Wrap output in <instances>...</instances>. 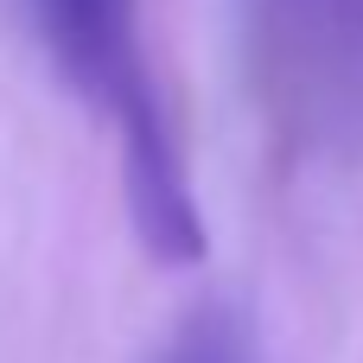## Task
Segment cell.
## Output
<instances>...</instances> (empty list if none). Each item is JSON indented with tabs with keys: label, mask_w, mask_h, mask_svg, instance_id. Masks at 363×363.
<instances>
[{
	"label": "cell",
	"mask_w": 363,
	"mask_h": 363,
	"mask_svg": "<svg viewBox=\"0 0 363 363\" xmlns=\"http://www.w3.org/2000/svg\"><path fill=\"white\" fill-rule=\"evenodd\" d=\"M57 77L115 121L121 140V191L140 249L160 268H198L211 236L198 191L185 179V153L160 108V89L140 57V0H19Z\"/></svg>",
	"instance_id": "1"
},
{
	"label": "cell",
	"mask_w": 363,
	"mask_h": 363,
	"mask_svg": "<svg viewBox=\"0 0 363 363\" xmlns=\"http://www.w3.org/2000/svg\"><path fill=\"white\" fill-rule=\"evenodd\" d=\"M262 89L306 147L363 153V0H268Z\"/></svg>",
	"instance_id": "2"
},
{
	"label": "cell",
	"mask_w": 363,
	"mask_h": 363,
	"mask_svg": "<svg viewBox=\"0 0 363 363\" xmlns=\"http://www.w3.org/2000/svg\"><path fill=\"white\" fill-rule=\"evenodd\" d=\"M160 363H249L242 325H236L230 313H191V319L172 332V345L160 351Z\"/></svg>",
	"instance_id": "3"
}]
</instances>
